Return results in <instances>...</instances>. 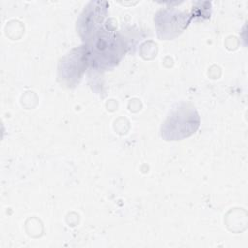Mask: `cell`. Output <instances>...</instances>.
Returning a JSON list of instances; mask_svg holds the SVG:
<instances>
[{
  "label": "cell",
  "instance_id": "1",
  "mask_svg": "<svg viewBox=\"0 0 248 248\" xmlns=\"http://www.w3.org/2000/svg\"><path fill=\"white\" fill-rule=\"evenodd\" d=\"M93 35L90 46L86 48L90 62L101 67L117 64L124 53L123 43L117 34L110 30H98Z\"/></svg>",
  "mask_w": 248,
  "mask_h": 248
},
{
  "label": "cell",
  "instance_id": "2",
  "mask_svg": "<svg viewBox=\"0 0 248 248\" xmlns=\"http://www.w3.org/2000/svg\"><path fill=\"white\" fill-rule=\"evenodd\" d=\"M107 11L106 2H91L84 10L78 21L80 35L87 39L92 33H96L100 28Z\"/></svg>",
  "mask_w": 248,
  "mask_h": 248
}]
</instances>
